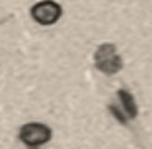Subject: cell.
<instances>
[{
	"label": "cell",
	"mask_w": 152,
	"mask_h": 149,
	"mask_svg": "<svg viewBox=\"0 0 152 149\" xmlns=\"http://www.w3.org/2000/svg\"><path fill=\"white\" fill-rule=\"evenodd\" d=\"M118 98L121 99V106H122V111H124L127 118L132 119L137 116V106H136V101H134L132 95L126 90H119L118 91Z\"/></svg>",
	"instance_id": "cell-4"
},
{
	"label": "cell",
	"mask_w": 152,
	"mask_h": 149,
	"mask_svg": "<svg viewBox=\"0 0 152 149\" xmlns=\"http://www.w3.org/2000/svg\"><path fill=\"white\" fill-rule=\"evenodd\" d=\"M51 138V129L43 123H28L20 129V139L30 148H40Z\"/></svg>",
	"instance_id": "cell-2"
},
{
	"label": "cell",
	"mask_w": 152,
	"mask_h": 149,
	"mask_svg": "<svg viewBox=\"0 0 152 149\" xmlns=\"http://www.w3.org/2000/svg\"><path fill=\"white\" fill-rule=\"evenodd\" d=\"M94 65L99 71L106 73V75H114L122 68V60L113 43H104L96 50Z\"/></svg>",
	"instance_id": "cell-1"
},
{
	"label": "cell",
	"mask_w": 152,
	"mask_h": 149,
	"mask_svg": "<svg viewBox=\"0 0 152 149\" xmlns=\"http://www.w3.org/2000/svg\"><path fill=\"white\" fill-rule=\"evenodd\" d=\"M31 17L40 25H53L61 17V7L53 0H43L31 7Z\"/></svg>",
	"instance_id": "cell-3"
}]
</instances>
